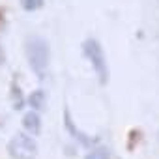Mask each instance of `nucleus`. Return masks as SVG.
<instances>
[{
	"instance_id": "2",
	"label": "nucleus",
	"mask_w": 159,
	"mask_h": 159,
	"mask_svg": "<svg viewBox=\"0 0 159 159\" xmlns=\"http://www.w3.org/2000/svg\"><path fill=\"white\" fill-rule=\"evenodd\" d=\"M83 52L90 60V64H92L98 79H99V83L107 84L109 83V64H107V56H105V51H103L101 43L94 38H88L83 43Z\"/></svg>"
},
{
	"instance_id": "4",
	"label": "nucleus",
	"mask_w": 159,
	"mask_h": 159,
	"mask_svg": "<svg viewBox=\"0 0 159 159\" xmlns=\"http://www.w3.org/2000/svg\"><path fill=\"white\" fill-rule=\"evenodd\" d=\"M64 125H66V131L77 140V142H81L84 148H92V146H96L98 144V139L96 137H90V135H86L84 131H81L77 125H75V122H73V118H71V114H69V111L66 109L64 111Z\"/></svg>"
},
{
	"instance_id": "9",
	"label": "nucleus",
	"mask_w": 159,
	"mask_h": 159,
	"mask_svg": "<svg viewBox=\"0 0 159 159\" xmlns=\"http://www.w3.org/2000/svg\"><path fill=\"white\" fill-rule=\"evenodd\" d=\"M21 4L26 11H36L43 6V0H21Z\"/></svg>"
},
{
	"instance_id": "6",
	"label": "nucleus",
	"mask_w": 159,
	"mask_h": 159,
	"mask_svg": "<svg viewBox=\"0 0 159 159\" xmlns=\"http://www.w3.org/2000/svg\"><path fill=\"white\" fill-rule=\"evenodd\" d=\"M30 105L36 109V111H43L45 109V101H47V98H45V92L43 90H36V92H32V96H30Z\"/></svg>"
},
{
	"instance_id": "8",
	"label": "nucleus",
	"mask_w": 159,
	"mask_h": 159,
	"mask_svg": "<svg viewBox=\"0 0 159 159\" xmlns=\"http://www.w3.org/2000/svg\"><path fill=\"white\" fill-rule=\"evenodd\" d=\"M84 159H109V150L107 148H94Z\"/></svg>"
},
{
	"instance_id": "7",
	"label": "nucleus",
	"mask_w": 159,
	"mask_h": 159,
	"mask_svg": "<svg viewBox=\"0 0 159 159\" xmlns=\"http://www.w3.org/2000/svg\"><path fill=\"white\" fill-rule=\"evenodd\" d=\"M11 98H13V107L19 111V109H23V105H25V98H23V94H21V88L13 83L11 84Z\"/></svg>"
},
{
	"instance_id": "3",
	"label": "nucleus",
	"mask_w": 159,
	"mask_h": 159,
	"mask_svg": "<svg viewBox=\"0 0 159 159\" xmlns=\"http://www.w3.org/2000/svg\"><path fill=\"white\" fill-rule=\"evenodd\" d=\"M8 153L11 159H36L38 157V142L32 135L17 133L8 142Z\"/></svg>"
},
{
	"instance_id": "5",
	"label": "nucleus",
	"mask_w": 159,
	"mask_h": 159,
	"mask_svg": "<svg viewBox=\"0 0 159 159\" xmlns=\"http://www.w3.org/2000/svg\"><path fill=\"white\" fill-rule=\"evenodd\" d=\"M23 125H25V129H26L32 137H38V135L41 133V118H39V114H38L36 111L26 112L25 118H23Z\"/></svg>"
},
{
	"instance_id": "1",
	"label": "nucleus",
	"mask_w": 159,
	"mask_h": 159,
	"mask_svg": "<svg viewBox=\"0 0 159 159\" xmlns=\"http://www.w3.org/2000/svg\"><path fill=\"white\" fill-rule=\"evenodd\" d=\"M26 58H28L32 71L39 79H45L47 69H49V62H51V49H49L47 39H43L39 36L28 38L26 39Z\"/></svg>"
}]
</instances>
